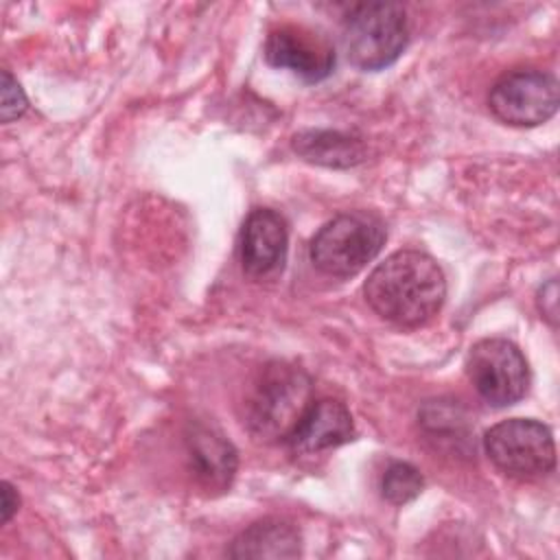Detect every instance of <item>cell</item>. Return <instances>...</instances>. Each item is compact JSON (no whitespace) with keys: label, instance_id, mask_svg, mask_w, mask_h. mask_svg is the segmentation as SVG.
<instances>
[{"label":"cell","instance_id":"6da1fadb","mask_svg":"<svg viewBox=\"0 0 560 560\" xmlns=\"http://www.w3.org/2000/svg\"><path fill=\"white\" fill-rule=\"evenodd\" d=\"M370 308L398 326L427 324L444 304L446 278L442 267L420 249H398L374 267L363 284Z\"/></svg>","mask_w":560,"mask_h":560},{"label":"cell","instance_id":"7a4b0ae2","mask_svg":"<svg viewBox=\"0 0 560 560\" xmlns=\"http://www.w3.org/2000/svg\"><path fill=\"white\" fill-rule=\"evenodd\" d=\"M311 402V376L293 363L271 361L245 394L243 422L258 442H287Z\"/></svg>","mask_w":560,"mask_h":560},{"label":"cell","instance_id":"3957f363","mask_svg":"<svg viewBox=\"0 0 560 560\" xmlns=\"http://www.w3.org/2000/svg\"><path fill=\"white\" fill-rule=\"evenodd\" d=\"M341 39L352 66L383 70L407 48V11L398 2H357L343 13Z\"/></svg>","mask_w":560,"mask_h":560},{"label":"cell","instance_id":"277c9868","mask_svg":"<svg viewBox=\"0 0 560 560\" xmlns=\"http://www.w3.org/2000/svg\"><path fill=\"white\" fill-rule=\"evenodd\" d=\"M385 243L383 221L368 210L341 212L311 238L308 256L315 269L332 278L357 276Z\"/></svg>","mask_w":560,"mask_h":560},{"label":"cell","instance_id":"5b68a950","mask_svg":"<svg viewBox=\"0 0 560 560\" xmlns=\"http://www.w3.org/2000/svg\"><path fill=\"white\" fill-rule=\"evenodd\" d=\"M483 451L501 472L516 479H534L556 466L551 429L534 418L497 422L483 433Z\"/></svg>","mask_w":560,"mask_h":560},{"label":"cell","instance_id":"8992f818","mask_svg":"<svg viewBox=\"0 0 560 560\" xmlns=\"http://www.w3.org/2000/svg\"><path fill=\"white\" fill-rule=\"evenodd\" d=\"M466 374L477 394L492 407L518 402L529 387V365L516 343L488 337L477 341L466 359Z\"/></svg>","mask_w":560,"mask_h":560},{"label":"cell","instance_id":"52a82bcc","mask_svg":"<svg viewBox=\"0 0 560 560\" xmlns=\"http://www.w3.org/2000/svg\"><path fill=\"white\" fill-rule=\"evenodd\" d=\"M488 107L505 125L536 127L558 109V79L536 68L505 72L490 88Z\"/></svg>","mask_w":560,"mask_h":560},{"label":"cell","instance_id":"ba28073f","mask_svg":"<svg viewBox=\"0 0 560 560\" xmlns=\"http://www.w3.org/2000/svg\"><path fill=\"white\" fill-rule=\"evenodd\" d=\"M262 52L269 66L291 70L306 83L324 81L335 68V48L328 37L302 24L271 28Z\"/></svg>","mask_w":560,"mask_h":560},{"label":"cell","instance_id":"9c48e42d","mask_svg":"<svg viewBox=\"0 0 560 560\" xmlns=\"http://www.w3.org/2000/svg\"><path fill=\"white\" fill-rule=\"evenodd\" d=\"M289 230L280 212L254 208L243 221L238 236V258L252 278H267L282 269L287 260Z\"/></svg>","mask_w":560,"mask_h":560},{"label":"cell","instance_id":"30bf717a","mask_svg":"<svg viewBox=\"0 0 560 560\" xmlns=\"http://www.w3.org/2000/svg\"><path fill=\"white\" fill-rule=\"evenodd\" d=\"M184 440L197 483L210 492L228 490L238 466L234 444L219 429L203 422H190Z\"/></svg>","mask_w":560,"mask_h":560},{"label":"cell","instance_id":"8fae6325","mask_svg":"<svg viewBox=\"0 0 560 560\" xmlns=\"http://www.w3.org/2000/svg\"><path fill=\"white\" fill-rule=\"evenodd\" d=\"M354 438V420L350 409L335 398L313 400L287 444L293 453L308 455L341 446Z\"/></svg>","mask_w":560,"mask_h":560},{"label":"cell","instance_id":"7c38bea8","mask_svg":"<svg viewBox=\"0 0 560 560\" xmlns=\"http://www.w3.org/2000/svg\"><path fill=\"white\" fill-rule=\"evenodd\" d=\"M302 553V538L293 523L260 518L245 527L230 545V558H295Z\"/></svg>","mask_w":560,"mask_h":560},{"label":"cell","instance_id":"4fadbf2b","mask_svg":"<svg viewBox=\"0 0 560 560\" xmlns=\"http://www.w3.org/2000/svg\"><path fill=\"white\" fill-rule=\"evenodd\" d=\"M291 144L302 160L330 168H350L368 158V149L361 138L332 129L300 131L293 136Z\"/></svg>","mask_w":560,"mask_h":560},{"label":"cell","instance_id":"5bb4252c","mask_svg":"<svg viewBox=\"0 0 560 560\" xmlns=\"http://www.w3.org/2000/svg\"><path fill=\"white\" fill-rule=\"evenodd\" d=\"M424 488V479L409 462H389L381 477V494L394 505L413 501Z\"/></svg>","mask_w":560,"mask_h":560},{"label":"cell","instance_id":"9a60e30c","mask_svg":"<svg viewBox=\"0 0 560 560\" xmlns=\"http://www.w3.org/2000/svg\"><path fill=\"white\" fill-rule=\"evenodd\" d=\"M28 107L26 94L20 88V83L13 79V74L9 70H2V122H11L15 118H20Z\"/></svg>","mask_w":560,"mask_h":560},{"label":"cell","instance_id":"2e32d148","mask_svg":"<svg viewBox=\"0 0 560 560\" xmlns=\"http://www.w3.org/2000/svg\"><path fill=\"white\" fill-rule=\"evenodd\" d=\"M536 302H538V311L542 313V317H547L556 326V317H558V284H556V280H549L545 287H540Z\"/></svg>","mask_w":560,"mask_h":560},{"label":"cell","instance_id":"e0dca14e","mask_svg":"<svg viewBox=\"0 0 560 560\" xmlns=\"http://www.w3.org/2000/svg\"><path fill=\"white\" fill-rule=\"evenodd\" d=\"M0 488H2V490H0V499H2V523H9L11 516L15 514L18 505H20V497H18V492L13 490V486H11L9 481H2Z\"/></svg>","mask_w":560,"mask_h":560}]
</instances>
